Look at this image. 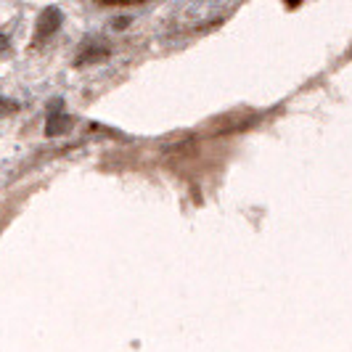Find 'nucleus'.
<instances>
[{"instance_id":"3","label":"nucleus","mask_w":352,"mask_h":352,"mask_svg":"<svg viewBox=\"0 0 352 352\" xmlns=\"http://www.w3.org/2000/svg\"><path fill=\"white\" fill-rule=\"evenodd\" d=\"M14 109H16L14 104H6V101H0V114H11Z\"/></svg>"},{"instance_id":"1","label":"nucleus","mask_w":352,"mask_h":352,"mask_svg":"<svg viewBox=\"0 0 352 352\" xmlns=\"http://www.w3.org/2000/svg\"><path fill=\"white\" fill-rule=\"evenodd\" d=\"M58 24H61V16H58V11L56 8H48L43 19H40V24H37V35L40 37H48L51 32L58 30Z\"/></svg>"},{"instance_id":"4","label":"nucleus","mask_w":352,"mask_h":352,"mask_svg":"<svg viewBox=\"0 0 352 352\" xmlns=\"http://www.w3.org/2000/svg\"><path fill=\"white\" fill-rule=\"evenodd\" d=\"M300 3H302V0H286V6H289V8H297Z\"/></svg>"},{"instance_id":"2","label":"nucleus","mask_w":352,"mask_h":352,"mask_svg":"<svg viewBox=\"0 0 352 352\" xmlns=\"http://www.w3.org/2000/svg\"><path fill=\"white\" fill-rule=\"evenodd\" d=\"M101 6H130V3H143V0H96Z\"/></svg>"}]
</instances>
